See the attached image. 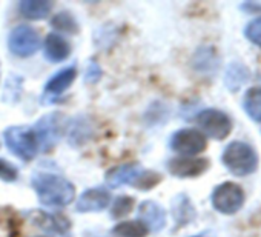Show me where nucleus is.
Segmentation results:
<instances>
[{"label":"nucleus","instance_id":"18","mask_svg":"<svg viewBox=\"0 0 261 237\" xmlns=\"http://www.w3.org/2000/svg\"><path fill=\"white\" fill-rule=\"evenodd\" d=\"M244 109L255 122H261V86L250 88L244 96Z\"/></svg>","mask_w":261,"mask_h":237},{"label":"nucleus","instance_id":"15","mask_svg":"<svg viewBox=\"0 0 261 237\" xmlns=\"http://www.w3.org/2000/svg\"><path fill=\"white\" fill-rule=\"evenodd\" d=\"M75 76H77V69L74 66H68L59 71L54 77L48 80L45 91L48 94H62L72 85V82L75 80Z\"/></svg>","mask_w":261,"mask_h":237},{"label":"nucleus","instance_id":"14","mask_svg":"<svg viewBox=\"0 0 261 237\" xmlns=\"http://www.w3.org/2000/svg\"><path fill=\"white\" fill-rule=\"evenodd\" d=\"M71 54L69 42L60 34H48L45 40V57L49 62H63Z\"/></svg>","mask_w":261,"mask_h":237},{"label":"nucleus","instance_id":"20","mask_svg":"<svg viewBox=\"0 0 261 237\" xmlns=\"http://www.w3.org/2000/svg\"><path fill=\"white\" fill-rule=\"evenodd\" d=\"M247 80V69L238 63H232L226 73V85L232 91L238 89Z\"/></svg>","mask_w":261,"mask_h":237},{"label":"nucleus","instance_id":"5","mask_svg":"<svg viewBox=\"0 0 261 237\" xmlns=\"http://www.w3.org/2000/svg\"><path fill=\"white\" fill-rule=\"evenodd\" d=\"M195 122L207 136L217 140L226 139L229 133L232 131V124H230L229 115L220 109H212V108L203 109L195 117Z\"/></svg>","mask_w":261,"mask_h":237},{"label":"nucleus","instance_id":"1","mask_svg":"<svg viewBox=\"0 0 261 237\" xmlns=\"http://www.w3.org/2000/svg\"><path fill=\"white\" fill-rule=\"evenodd\" d=\"M31 185L36 189L39 200L46 206L63 208L75 197L74 185L59 174L36 173L31 179Z\"/></svg>","mask_w":261,"mask_h":237},{"label":"nucleus","instance_id":"12","mask_svg":"<svg viewBox=\"0 0 261 237\" xmlns=\"http://www.w3.org/2000/svg\"><path fill=\"white\" fill-rule=\"evenodd\" d=\"M139 217H140V222H143L146 225V228L154 232L163 229L166 225L165 209L157 202H152V200H146V202L140 203Z\"/></svg>","mask_w":261,"mask_h":237},{"label":"nucleus","instance_id":"25","mask_svg":"<svg viewBox=\"0 0 261 237\" xmlns=\"http://www.w3.org/2000/svg\"><path fill=\"white\" fill-rule=\"evenodd\" d=\"M160 180H162V176L157 174L155 171H143V173L140 174V177L137 179V182H136L133 186L146 191V189H151V188H154L155 185H159Z\"/></svg>","mask_w":261,"mask_h":237},{"label":"nucleus","instance_id":"10","mask_svg":"<svg viewBox=\"0 0 261 237\" xmlns=\"http://www.w3.org/2000/svg\"><path fill=\"white\" fill-rule=\"evenodd\" d=\"M111 203V194L105 188H89L77 200L75 209L79 212H98L108 208Z\"/></svg>","mask_w":261,"mask_h":237},{"label":"nucleus","instance_id":"26","mask_svg":"<svg viewBox=\"0 0 261 237\" xmlns=\"http://www.w3.org/2000/svg\"><path fill=\"white\" fill-rule=\"evenodd\" d=\"M244 34H246V37H247L252 43L261 46V17H258V19H255L253 22H250V23L247 25Z\"/></svg>","mask_w":261,"mask_h":237},{"label":"nucleus","instance_id":"29","mask_svg":"<svg viewBox=\"0 0 261 237\" xmlns=\"http://www.w3.org/2000/svg\"><path fill=\"white\" fill-rule=\"evenodd\" d=\"M85 237H105V235H98L95 232H85Z\"/></svg>","mask_w":261,"mask_h":237},{"label":"nucleus","instance_id":"2","mask_svg":"<svg viewBox=\"0 0 261 237\" xmlns=\"http://www.w3.org/2000/svg\"><path fill=\"white\" fill-rule=\"evenodd\" d=\"M223 165L233 176H249L258 167V156L253 148L244 142H232L229 144L221 156Z\"/></svg>","mask_w":261,"mask_h":237},{"label":"nucleus","instance_id":"4","mask_svg":"<svg viewBox=\"0 0 261 237\" xmlns=\"http://www.w3.org/2000/svg\"><path fill=\"white\" fill-rule=\"evenodd\" d=\"M211 199L218 212L235 214L244 203V191L233 182H224L214 189Z\"/></svg>","mask_w":261,"mask_h":237},{"label":"nucleus","instance_id":"31","mask_svg":"<svg viewBox=\"0 0 261 237\" xmlns=\"http://www.w3.org/2000/svg\"><path fill=\"white\" fill-rule=\"evenodd\" d=\"M37 237H43V235H37Z\"/></svg>","mask_w":261,"mask_h":237},{"label":"nucleus","instance_id":"9","mask_svg":"<svg viewBox=\"0 0 261 237\" xmlns=\"http://www.w3.org/2000/svg\"><path fill=\"white\" fill-rule=\"evenodd\" d=\"M28 217L31 219V222L37 226H40L42 229L48 231V232H56L62 237H68L69 229H71V223L68 222L66 217L60 216V214H49L45 211H31L28 212Z\"/></svg>","mask_w":261,"mask_h":237},{"label":"nucleus","instance_id":"11","mask_svg":"<svg viewBox=\"0 0 261 237\" xmlns=\"http://www.w3.org/2000/svg\"><path fill=\"white\" fill-rule=\"evenodd\" d=\"M209 168L207 159H189V157H177L168 162V170L172 176L177 177H197L201 176Z\"/></svg>","mask_w":261,"mask_h":237},{"label":"nucleus","instance_id":"30","mask_svg":"<svg viewBox=\"0 0 261 237\" xmlns=\"http://www.w3.org/2000/svg\"><path fill=\"white\" fill-rule=\"evenodd\" d=\"M194 237H200V235H194Z\"/></svg>","mask_w":261,"mask_h":237},{"label":"nucleus","instance_id":"8","mask_svg":"<svg viewBox=\"0 0 261 237\" xmlns=\"http://www.w3.org/2000/svg\"><path fill=\"white\" fill-rule=\"evenodd\" d=\"M60 115L57 112L43 115L40 121L36 124L34 133L39 139V145L42 150H49L56 145V142L60 137Z\"/></svg>","mask_w":261,"mask_h":237},{"label":"nucleus","instance_id":"16","mask_svg":"<svg viewBox=\"0 0 261 237\" xmlns=\"http://www.w3.org/2000/svg\"><path fill=\"white\" fill-rule=\"evenodd\" d=\"M19 8L23 17L31 20H42L51 13L53 4L48 0H23Z\"/></svg>","mask_w":261,"mask_h":237},{"label":"nucleus","instance_id":"7","mask_svg":"<svg viewBox=\"0 0 261 237\" xmlns=\"http://www.w3.org/2000/svg\"><path fill=\"white\" fill-rule=\"evenodd\" d=\"M207 142L203 133L194 128H183L172 134L171 148L183 156H195L206 150Z\"/></svg>","mask_w":261,"mask_h":237},{"label":"nucleus","instance_id":"23","mask_svg":"<svg viewBox=\"0 0 261 237\" xmlns=\"http://www.w3.org/2000/svg\"><path fill=\"white\" fill-rule=\"evenodd\" d=\"M53 27L57 30V31H62V33H66V34H74L77 33V22L75 19L69 14V13H59L53 17L51 20Z\"/></svg>","mask_w":261,"mask_h":237},{"label":"nucleus","instance_id":"17","mask_svg":"<svg viewBox=\"0 0 261 237\" xmlns=\"http://www.w3.org/2000/svg\"><path fill=\"white\" fill-rule=\"evenodd\" d=\"M149 229L140 220H124L117 223L111 234L112 237H146Z\"/></svg>","mask_w":261,"mask_h":237},{"label":"nucleus","instance_id":"6","mask_svg":"<svg viewBox=\"0 0 261 237\" xmlns=\"http://www.w3.org/2000/svg\"><path fill=\"white\" fill-rule=\"evenodd\" d=\"M10 50L19 57H30L37 53L40 46L39 33L30 25H19L10 34Z\"/></svg>","mask_w":261,"mask_h":237},{"label":"nucleus","instance_id":"22","mask_svg":"<svg viewBox=\"0 0 261 237\" xmlns=\"http://www.w3.org/2000/svg\"><path fill=\"white\" fill-rule=\"evenodd\" d=\"M69 144L71 145H80L83 142L88 140V137L91 136V128L88 125V122H82L80 118L71 125V130H69Z\"/></svg>","mask_w":261,"mask_h":237},{"label":"nucleus","instance_id":"3","mask_svg":"<svg viewBox=\"0 0 261 237\" xmlns=\"http://www.w3.org/2000/svg\"><path fill=\"white\" fill-rule=\"evenodd\" d=\"M4 137L10 151L22 160H33L39 153L40 145L33 128L11 127L5 131Z\"/></svg>","mask_w":261,"mask_h":237},{"label":"nucleus","instance_id":"13","mask_svg":"<svg viewBox=\"0 0 261 237\" xmlns=\"http://www.w3.org/2000/svg\"><path fill=\"white\" fill-rule=\"evenodd\" d=\"M142 173H143V170L139 165H134V163L120 165V167L112 168L106 174V183L112 188H118L126 183L134 185Z\"/></svg>","mask_w":261,"mask_h":237},{"label":"nucleus","instance_id":"24","mask_svg":"<svg viewBox=\"0 0 261 237\" xmlns=\"http://www.w3.org/2000/svg\"><path fill=\"white\" fill-rule=\"evenodd\" d=\"M194 65L197 69L200 71H211L215 66V59H214V53L209 48H201L194 59Z\"/></svg>","mask_w":261,"mask_h":237},{"label":"nucleus","instance_id":"28","mask_svg":"<svg viewBox=\"0 0 261 237\" xmlns=\"http://www.w3.org/2000/svg\"><path fill=\"white\" fill-rule=\"evenodd\" d=\"M101 76V69L100 66L97 65V62H91L86 68V76H85V80L88 83H95Z\"/></svg>","mask_w":261,"mask_h":237},{"label":"nucleus","instance_id":"21","mask_svg":"<svg viewBox=\"0 0 261 237\" xmlns=\"http://www.w3.org/2000/svg\"><path fill=\"white\" fill-rule=\"evenodd\" d=\"M134 205H136V200L130 196H120L112 202L111 216L114 219H121L134 209Z\"/></svg>","mask_w":261,"mask_h":237},{"label":"nucleus","instance_id":"27","mask_svg":"<svg viewBox=\"0 0 261 237\" xmlns=\"http://www.w3.org/2000/svg\"><path fill=\"white\" fill-rule=\"evenodd\" d=\"M17 176H19V173L14 165H11L5 159H0V179L5 182H14V180H17Z\"/></svg>","mask_w":261,"mask_h":237},{"label":"nucleus","instance_id":"19","mask_svg":"<svg viewBox=\"0 0 261 237\" xmlns=\"http://www.w3.org/2000/svg\"><path fill=\"white\" fill-rule=\"evenodd\" d=\"M172 214H174L178 226H183V225L189 223L195 217L194 206H192V203L189 202V199L186 196H178V199L174 203Z\"/></svg>","mask_w":261,"mask_h":237}]
</instances>
